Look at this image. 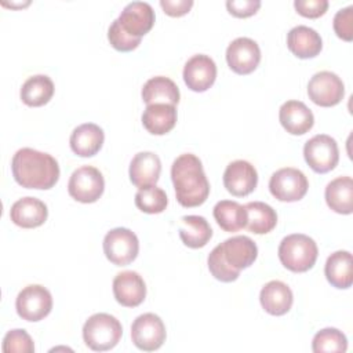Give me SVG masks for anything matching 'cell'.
Here are the masks:
<instances>
[{
    "instance_id": "obj_1",
    "label": "cell",
    "mask_w": 353,
    "mask_h": 353,
    "mask_svg": "<svg viewBox=\"0 0 353 353\" xmlns=\"http://www.w3.org/2000/svg\"><path fill=\"white\" fill-rule=\"evenodd\" d=\"M12 176L26 189H51L59 179L58 161L48 153L22 148L15 152L11 161Z\"/></svg>"
},
{
    "instance_id": "obj_2",
    "label": "cell",
    "mask_w": 353,
    "mask_h": 353,
    "mask_svg": "<svg viewBox=\"0 0 353 353\" xmlns=\"http://www.w3.org/2000/svg\"><path fill=\"white\" fill-rule=\"evenodd\" d=\"M171 179L176 200L182 207H199L210 194V182L196 154L178 156L171 165Z\"/></svg>"
},
{
    "instance_id": "obj_3",
    "label": "cell",
    "mask_w": 353,
    "mask_h": 353,
    "mask_svg": "<svg viewBox=\"0 0 353 353\" xmlns=\"http://www.w3.org/2000/svg\"><path fill=\"white\" fill-rule=\"evenodd\" d=\"M319 255L316 241L302 233L285 236L279 245V259L291 272L302 273L313 268Z\"/></svg>"
},
{
    "instance_id": "obj_4",
    "label": "cell",
    "mask_w": 353,
    "mask_h": 353,
    "mask_svg": "<svg viewBox=\"0 0 353 353\" xmlns=\"http://www.w3.org/2000/svg\"><path fill=\"white\" fill-rule=\"evenodd\" d=\"M123 335L120 321L108 313H95L83 325V339L95 352L113 349Z\"/></svg>"
},
{
    "instance_id": "obj_5",
    "label": "cell",
    "mask_w": 353,
    "mask_h": 353,
    "mask_svg": "<svg viewBox=\"0 0 353 353\" xmlns=\"http://www.w3.org/2000/svg\"><path fill=\"white\" fill-rule=\"evenodd\" d=\"M303 156L307 165L319 174H325L335 168L339 160L336 141L327 134L312 137L303 146Z\"/></svg>"
},
{
    "instance_id": "obj_6",
    "label": "cell",
    "mask_w": 353,
    "mask_h": 353,
    "mask_svg": "<svg viewBox=\"0 0 353 353\" xmlns=\"http://www.w3.org/2000/svg\"><path fill=\"white\" fill-rule=\"evenodd\" d=\"M15 309L21 319L26 321H40L47 317L52 309L51 292L40 284L26 285L19 291L15 299Z\"/></svg>"
},
{
    "instance_id": "obj_7",
    "label": "cell",
    "mask_w": 353,
    "mask_h": 353,
    "mask_svg": "<svg viewBox=\"0 0 353 353\" xmlns=\"http://www.w3.org/2000/svg\"><path fill=\"white\" fill-rule=\"evenodd\" d=\"M139 251L137 234L127 228H114L103 237V252L116 266L131 263Z\"/></svg>"
},
{
    "instance_id": "obj_8",
    "label": "cell",
    "mask_w": 353,
    "mask_h": 353,
    "mask_svg": "<svg viewBox=\"0 0 353 353\" xmlns=\"http://www.w3.org/2000/svg\"><path fill=\"white\" fill-rule=\"evenodd\" d=\"M105 189V179L101 171L92 165H81L74 170L68 182L69 194L80 203L97 201Z\"/></svg>"
},
{
    "instance_id": "obj_9",
    "label": "cell",
    "mask_w": 353,
    "mask_h": 353,
    "mask_svg": "<svg viewBox=\"0 0 353 353\" xmlns=\"http://www.w3.org/2000/svg\"><path fill=\"white\" fill-rule=\"evenodd\" d=\"M309 188L305 174L292 167H284L272 174L269 181L270 193L280 201H298L301 200Z\"/></svg>"
},
{
    "instance_id": "obj_10",
    "label": "cell",
    "mask_w": 353,
    "mask_h": 353,
    "mask_svg": "<svg viewBox=\"0 0 353 353\" xmlns=\"http://www.w3.org/2000/svg\"><path fill=\"white\" fill-rule=\"evenodd\" d=\"M165 336V325L154 313H143L138 316L131 325L132 343L143 352H153L161 347Z\"/></svg>"
},
{
    "instance_id": "obj_11",
    "label": "cell",
    "mask_w": 353,
    "mask_h": 353,
    "mask_svg": "<svg viewBox=\"0 0 353 353\" xmlns=\"http://www.w3.org/2000/svg\"><path fill=\"white\" fill-rule=\"evenodd\" d=\"M307 95L313 103L330 108L338 105L345 95L343 81L330 70H321L312 76L307 84Z\"/></svg>"
},
{
    "instance_id": "obj_12",
    "label": "cell",
    "mask_w": 353,
    "mask_h": 353,
    "mask_svg": "<svg viewBox=\"0 0 353 353\" xmlns=\"http://www.w3.org/2000/svg\"><path fill=\"white\" fill-rule=\"evenodd\" d=\"M261 61V50L255 40L237 37L226 48V62L237 74H250Z\"/></svg>"
},
{
    "instance_id": "obj_13",
    "label": "cell",
    "mask_w": 353,
    "mask_h": 353,
    "mask_svg": "<svg viewBox=\"0 0 353 353\" xmlns=\"http://www.w3.org/2000/svg\"><path fill=\"white\" fill-rule=\"evenodd\" d=\"M216 79V65L212 58L196 54L183 66V81L194 92L207 91Z\"/></svg>"
},
{
    "instance_id": "obj_14",
    "label": "cell",
    "mask_w": 353,
    "mask_h": 353,
    "mask_svg": "<svg viewBox=\"0 0 353 353\" xmlns=\"http://www.w3.org/2000/svg\"><path fill=\"white\" fill-rule=\"evenodd\" d=\"M258 183L255 167L245 160H234L228 164L223 172V185L229 193L243 197L254 192Z\"/></svg>"
},
{
    "instance_id": "obj_15",
    "label": "cell",
    "mask_w": 353,
    "mask_h": 353,
    "mask_svg": "<svg viewBox=\"0 0 353 353\" xmlns=\"http://www.w3.org/2000/svg\"><path fill=\"white\" fill-rule=\"evenodd\" d=\"M120 26L134 37H142L154 25V11L146 1L128 3L117 18Z\"/></svg>"
},
{
    "instance_id": "obj_16",
    "label": "cell",
    "mask_w": 353,
    "mask_h": 353,
    "mask_svg": "<svg viewBox=\"0 0 353 353\" xmlns=\"http://www.w3.org/2000/svg\"><path fill=\"white\" fill-rule=\"evenodd\" d=\"M113 295L116 301L125 307L141 305L146 296V284L139 273L124 270L113 279Z\"/></svg>"
},
{
    "instance_id": "obj_17",
    "label": "cell",
    "mask_w": 353,
    "mask_h": 353,
    "mask_svg": "<svg viewBox=\"0 0 353 353\" xmlns=\"http://www.w3.org/2000/svg\"><path fill=\"white\" fill-rule=\"evenodd\" d=\"M219 247L228 265L239 272L251 266L258 256V247L248 236H233Z\"/></svg>"
},
{
    "instance_id": "obj_18",
    "label": "cell",
    "mask_w": 353,
    "mask_h": 353,
    "mask_svg": "<svg viewBox=\"0 0 353 353\" xmlns=\"http://www.w3.org/2000/svg\"><path fill=\"white\" fill-rule=\"evenodd\" d=\"M279 120L283 128L292 135L306 134L314 124L312 110L301 101H287L280 106Z\"/></svg>"
},
{
    "instance_id": "obj_19",
    "label": "cell",
    "mask_w": 353,
    "mask_h": 353,
    "mask_svg": "<svg viewBox=\"0 0 353 353\" xmlns=\"http://www.w3.org/2000/svg\"><path fill=\"white\" fill-rule=\"evenodd\" d=\"M48 216L47 205L36 197H22L17 200L10 210L11 221L23 229H33L41 226Z\"/></svg>"
},
{
    "instance_id": "obj_20",
    "label": "cell",
    "mask_w": 353,
    "mask_h": 353,
    "mask_svg": "<svg viewBox=\"0 0 353 353\" xmlns=\"http://www.w3.org/2000/svg\"><path fill=\"white\" fill-rule=\"evenodd\" d=\"M161 172L160 157L153 152H139L130 163V181L137 188L156 185Z\"/></svg>"
},
{
    "instance_id": "obj_21",
    "label": "cell",
    "mask_w": 353,
    "mask_h": 353,
    "mask_svg": "<svg viewBox=\"0 0 353 353\" xmlns=\"http://www.w3.org/2000/svg\"><path fill=\"white\" fill-rule=\"evenodd\" d=\"M259 301L263 310L269 314L283 316L291 309L294 295L285 283L280 280H272L262 287Z\"/></svg>"
},
{
    "instance_id": "obj_22",
    "label": "cell",
    "mask_w": 353,
    "mask_h": 353,
    "mask_svg": "<svg viewBox=\"0 0 353 353\" xmlns=\"http://www.w3.org/2000/svg\"><path fill=\"white\" fill-rule=\"evenodd\" d=\"M103 130L94 123L80 124L70 134V149L80 157H91L97 154L103 145Z\"/></svg>"
},
{
    "instance_id": "obj_23",
    "label": "cell",
    "mask_w": 353,
    "mask_h": 353,
    "mask_svg": "<svg viewBox=\"0 0 353 353\" xmlns=\"http://www.w3.org/2000/svg\"><path fill=\"white\" fill-rule=\"evenodd\" d=\"M288 50L301 59L314 58L320 54L323 48V41L320 34L305 25H298L292 28L287 34Z\"/></svg>"
},
{
    "instance_id": "obj_24",
    "label": "cell",
    "mask_w": 353,
    "mask_h": 353,
    "mask_svg": "<svg viewBox=\"0 0 353 353\" xmlns=\"http://www.w3.org/2000/svg\"><path fill=\"white\" fill-rule=\"evenodd\" d=\"M324 273L328 283L339 290H346L353 283V258L349 251H335L325 262Z\"/></svg>"
},
{
    "instance_id": "obj_25",
    "label": "cell",
    "mask_w": 353,
    "mask_h": 353,
    "mask_svg": "<svg viewBox=\"0 0 353 353\" xmlns=\"http://www.w3.org/2000/svg\"><path fill=\"white\" fill-rule=\"evenodd\" d=\"M142 124L153 135H164L176 124V109L168 103L146 105L142 113Z\"/></svg>"
},
{
    "instance_id": "obj_26",
    "label": "cell",
    "mask_w": 353,
    "mask_h": 353,
    "mask_svg": "<svg viewBox=\"0 0 353 353\" xmlns=\"http://www.w3.org/2000/svg\"><path fill=\"white\" fill-rule=\"evenodd\" d=\"M179 237L189 248H201L212 237L208 221L200 215H185L179 222Z\"/></svg>"
},
{
    "instance_id": "obj_27",
    "label": "cell",
    "mask_w": 353,
    "mask_h": 353,
    "mask_svg": "<svg viewBox=\"0 0 353 353\" xmlns=\"http://www.w3.org/2000/svg\"><path fill=\"white\" fill-rule=\"evenodd\" d=\"M325 201L338 214H352L353 211V179L352 176H338L325 186Z\"/></svg>"
},
{
    "instance_id": "obj_28",
    "label": "cell",
    "mask_w": 353,
    "mask_h": 353,
    "mask_svg": "<svg viewBox=\"0 0 353 353\" xmlns=\"http://www.w3.org/2000/svg\"><path fill=\"white\" fill-rule=\"evenodd\" d=\"M141 94L146 105L168 103L175 106L179 102V90L176 84L165 76H156L149 79L143 84Z\"/></svg>"
},
{
    "instance_id": "obj_29",
    "label": "cell",
    "mask_w": 353,
    "mask_h": 353,
    "mask_svg": "<svg viewBox=\"0 0 353 353\" xmlns=\"http://www.w3.org/2000/svg\"><path fill=\"white\" fill-rule=\"evenodd\" d=\"M54 95V83L46 74L30 76L21 88V99L25 105L37 108L46 105Z\"/></svg>"
},
{
    "instance_id": "obj_30",
    "label": "cell",
    "mask_w": 353,
    "mask_h": 353,
    "mask_svg": "<svg viewBox=\"0 0 353 353\" xmlns=\"http://www.w3.org/2000/svg\"><path fill=\"white\" fill-rule=\"evenodd\" d=\"M247 211L245 228L256 234H265L274 229L277 214L269 204L263 201H250L244 205Z\"/></svg>"
},
{
    "instance_id": "obj_31",
    "label": "cell",
    "mask_w": 353,
    "mask_h": 353,
    "mask_svg": "<svg viewBox=\"0 0 353 353\" xmlns=\"http://www.w3.org/2000/svg\"><path fill=\"white\" fill-rule=\"evenodd\" d=\"M214 218L225 232H237L245 228L247 211L244 205L232 200H221L214 207Z\"/></svg>"
},
{
    "instance_id": "obj_32",
    "label": "cell",
    "mask_w": 353,
    "mask_h": 353,
    "mask_svg": "<svg viewBox=\"0 0 353 353\" xmlns=\"http://www.w3.org/2000/svg\"><path fill=\"white\" fill-rule=\"evenodd\" d=\"M168 199L165 192L156 185L141 188L135 193V205L146 214H160L165 210Z\"/></svg>"
},
{
    "instance_id": "obj_33",
    "label": "cell",
    "mask_w": 353,
    "mask_h": 353,
    "mask_svg": "<svg viewBox=\"0 0 353 353\" xmlns=\"http://www.w3.org/2000/svg\"><path fill=\"white\" fill-rule=\"evenodd\" d=\"M312 349L314 353H328V352H346L347 339L342 331L338 328H323L320 330L312 342Z\"/></svg>"
},
{
    "instance_id": "obj_34",
    "label": "cell",
    "mask_w": 353,
    "mask_h": 353,
    "mask_svg": "<svg viewBox=\"0 0 353 353\" xmlns=\"http://www.w3.org/2000/svg\"><path fill=\"white\" fill-rule=\"evenodd\" d=\"M207 263H208V269H210L211 274L219 281L230 283V281H234L240 274L239 270H234L233 268H230L228 265V262L225 261V258L222 255L219 244L210 252V255L207 258Z\"/></svg>"
},
{
    "instance_id": "obj_35",
    "label": "cell",
    "mask_w": 353,
    "mask_h": 353,
    "mask_svg": "<svg viewBox=\"0 0 353 353\" xmlns=\"http://www.w3.org/2000/svg\"><path fill=\"white\" fill-rule=\"evenodd\" d=\"M4 353H33L34 345L25 330H11L6 334L1 346Z\"/></svg>"
},
{
    "instance_id": "obj_36",
    "label": "cell",
    "mask_w": 353,
    "mask_h": 353,
    "mask_svg": "<svg viewBox=\"0 0 353 353\" xmlns=\"http://www.w3.org/2000/svg\"><path fill=\"white\" fill-rule=\"evenodd\" d=\"M108 40L110 41L112 47L117 51H121V52H127V51H132L135 50L139 43H141V39L139 37H134L131 34H128L119 23L117 19H114L109 29H108Z\"/></svg>"
},
{
    "instance_id": "obj_37",
    "label": "cell",
    "mask_w": 353,
    "mask_h": 353,
    "mask_svg": "<svg viewBox=\"0 0 353 353\" xmlns=\"http://www.w3.org/2000/svg\"><path fill=\"white\" fill-rule=\"evenodd\" d=\"M334 30L336 36L345 41L353 39V6L341 8L334 17Z\"/></svg>"
},
{
    "instance_id": "obj_38",
    "label": "cell",
    "mask_w": 353,
    "mask_h": 353,
    "mask_svg": "<svg viewBox=\"0 0 353 353\" xmlns=\"http://www.w3.org/2000/svg\"><path fill=\"white\" fill-rule=\"evenodd\" d=\"M294 7L298 14L306 18H319L328 8L327 0H295Z\"/></svg>"
},
{
    "instance_id": "obj_39",
    "label": "cell",
    "mask_w": 353,
    "mask_h": 353,
    "mask_svg": "<svg viewBox=\"0 0 353 353\" xmlns=\"http://www.w3.org/2000/svg\"><path fill=\"white\" fill-rule=\"evenodd\" d=\"M226 7L232 15L237 18H247L254 15L259 10L261 1L259 0H228Z\"/></svg>"
},
{
    "instance_id": "obj_40",
    "label": "cell",
    "mask_w": 353,
    "mask_h": 353,
    "mask_svg": "<svg viewBox=\"0 0 353 353\" xmlns=\"http://www.w3.org/2000/svg\"><path fill=\"white\" fill-rule=\"evenodd\" d=\"M160 6L170 17H182L189 12L193 6L192 0H160Z\"/></svg>"
}]
</instances>
